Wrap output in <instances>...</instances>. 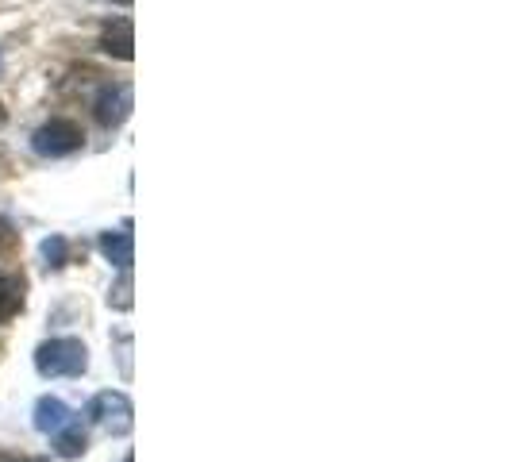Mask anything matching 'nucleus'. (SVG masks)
Listing matches in <instances>:
<instances>
[{
  "label": "nucleus",
  "instance_id": "f257e3e1",
  "mask_svg": "<svg viewBox=\"0 0 512 462\" xmlns=\"http://www.w3.org/2000/svg\"><path fill=\"white\" fill-rule=\"evenodd\" d=\"M89 366V351L81 339H47L35 351V370L43 378H77Z\"/></svg>",
  "mask_w": 512,
  "mask_h": 462
},
{
  "label": "nucleus",
  "instance_id": "f03ea898",
  "mask_svg": "<svg viewBox=\"0 0 512 462\" xmlns=\"http://www.w3.org/2000/svg\"><path fill=\"white\" fill-rule=\"evenodd\" d=\"M85 416H89L97 428H104L108 436H128L131 424H135V409H131L128 393H120V389H104V393H97V397L89 401Z\"/></svg>",
  "mask_w": 512,
  "mask_h": 462
},
{
  "label": "nucleus",
  "instance_id": "7ed1b4c3",
  "mask_svg": "<svg viewBox=\"0 0 512 462\" xmlns=\"http://www.w3.org/2000/svg\"><path fill=\"white\" fill-rule=\"evenodd\" d=\"M81 143H85V135H81L74 120H47L43 128L31 135V147L43 158H66V154L81 151Z\"/></svg>",
  "mask_w": 512,
  "mask_h": 462
},
{
  "label": "nucleus",
  "instance_id": "20e7f679",
  "mask_svg": "<svg viewBox=\"0 0 512 462\" xmlns=\"http://www.w3.org/2000/svg\"><path fill=\"white\" fill-rule=\"evenodd\" d=\"M97 124L101 128H120L131 116V85L120 81V85H104L101 97H97Z\"/></svg>",
  "mask_w": 512,
  "mask_h": 462
},
{
  "label": "nucleus",
  "instance_id": "39448f33",
  "mask_svg": "<svg viewBox=\"0 0 512 462\" xmlns=\"http://www.w3.org/2000/svg\"><path fill=\"white\" fill-rule=\"evenodd\" d=\"M101 51L112 54V58H120V62H131V54H135V24H131L128 16H120V20L104 24Z\"/></svg>",
  "mask_w": 512,
  "mask_h": 462
},
{
  "label": "nucleus",
  "instance_id": "423d86ee",
  "mask_svg": "<svg viewBox=\"0 0 512 462\" xmlns=\"http://www.w3.org/2000/svg\"><path fill=\"white\" fill-rule=\"evenodd\" d=\"M101 251L104 258L112 262V266H120V270H131V262H135V239H131V220H124L116 231H104L101 235Z\"/></svg>",
  "mask_w": 512,
  "mask_h": 462
},
{
  "label": "nucleus",
  "instance_id": "0eeeda50",
  "mask_svg": "<svg viewBox=\"0 0 512 462\" xmlns=\"http://www.w3.org/2000/svg\"><path fill=\"white\" fill-rule=\"evenodd\" d=\"M70 420H74V412L66 409V401H58V397H39V405H35V428H39V432L58 436Z\"/></svg>",
  "mask_w": 512,
  "mask_h": 462
},
{
  "label": "nucleus",
  "instance_id": "6e6552de",
  "mask_svg": "<svg viewBox=\"0 0 512 462\" xmlns=\"http://www.w3.org/2000/svg\"><path fill=\"white\" fill-rule=\"evenodd\" d=\"M24 312V278L0 274V324L16 320Z\"/></svg>",
  "mask_w": 512,
  "mask_h": 462
},
{
  "label": "nucleus",
  "instance_id": "1a4fd4ad",
  "mask_svg": "<svg viewBox=\"0 0 512 462\" xmlns=\"http://www.w3.org/2000/svg\"><path fill=\"white\" fill-rule=\"evenodd\" d=\"M54 447H58L62 459H81V455L89 451V436H85V428H81L77 420H70V424L54 436Z\"/></svg>",
  "mask_w": 512,
  "mask_h": 462
},
{
  "label": "nucleus",
  "instance_id": "9d476101",
  "mask_svg": "<svg viewBox=\"0 0 512 462\" xmlns=\"http://www.w3.org/2000/svg\"><path fill=\"white\" fill-rule=\"evenodd\" d=\"M43 258H47L51 270H62V266H66V239H62V235H51V239L43 243Z\"/></svg>",
  "mask_w": 512,
  "mask_h": 462
},
{
  "label": "nucleus",
  "instance_id": "9b49d317",
  "mask_svg": "<svg viewBox=\"0 0 512 462\" xmlns=\"http://www.w3.org/2000/svg\"><path fill=\"white\" fill-rule=\"evenodd\" d=\"M108 305L120 308V312H128L131 308V270H124V278L116 282V289L108 293Z\"/></svg>",
  "mask_w": 512,
  "mask_h": 462
},
{
  "label": "nucleus",
  "instance_id": "f8f14e48",
  "mask_svg": "<svg viewBox=\"0 0 512 462\" xmlns=\"http://www.w3.org/2000/svg\"><path fill=\"white\" fill-rule=\"evenodd\" d=\"M12 243H16V231H12L8 224H4V220H0V255H4Z\"/></svg>",
  "mask_w": 512,
  "mask_h": 462
},
{
  "label": "nucleus",
  "instance_id": "ddd939ff",
  "mask_svg": "<svg viewBox=\"0 0 512 462\" xmlns=\"http://www.w3.org/2000/svg\"><path fill=\"white\" fill-rule=\"evenodd\" d=\"M24 462H51V459H24Z\"/></svg>",
  "mask_w": 512,
  "mask_h": 462
},
{
  "label": "nucleus",
  "instance_id": "4468645a",
  "mask_svg": "<svg viewBox=\"0 0 512 462\" xmlns=\"http://www.w3.org/2000/svg\"><path fill=\"white\" fill-rule=\"evenodd\" d=\"M0 124H4V104H0Z\"/></svg>",
  "mask_w": 512,
  "mask_h": 462
},
{
  "label": "nucleus",
  "instance_id": "2eb2a0df",
  "mask_svg": "<svg viewBox=\"0 0 512 462\" xmlns=\"http://www.w3.org/2000/svg\"><path fill=\"white\" fill-rule=\"evenodd\" d=\"M112 4H131V0H112Z\"/></svg>",
  "mask_w": 512,
  "mask_h": 462
},
{
  "label": "nucleus",
  "instance_id": "dca6fc26",
  "mask_svg": "<svg viewBox=\"0 0 512 462\" xmlns=\"http://www.w3.org/2000/svg\"><path fill=\"white\" fill-rule=\"evenodd\" d=\"M124 462H131V455H128V459H124Z\"/></svg>",
  "mask_w": 512,
  "mask_h": 462
}]
</instances>
